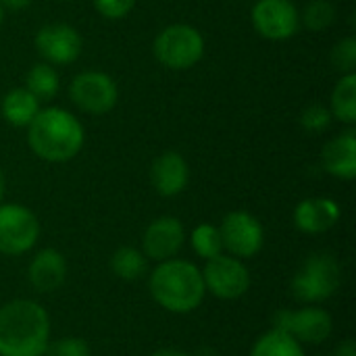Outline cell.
I'll use <instances>...</instances> for the list:
<instances>
[{
  "mask_svg": "<svg viewBox=\"0 0 356 356\" xmlns=\"http://www.w3.org/2000/svg\"><path fill=\"white\" fill-rule=\"evenodd\" d=\"M52 340L48 311L33 298L0 307V356H44Z\"/></svg>",
  "mask_w": 356,
  "mask_h": 356,
  "instance_id": "6da1fadb",
  "label": "cell"
},
{
  "mask_svg": "<svg viewBox=\"0 0 356 356\" xmlns=\"http://www.w3.org/2000/svg\"><path fill=\"white\" fill-rule=\"evenodd\" d=\"M148 292L163 311L173 315L194 313L207 298L200 267L179 257L154 265L148 273Z\"/></svg>",
  "mask_w": 356,
  "mask_h": 356,
  "instance_id": "7a4b0ae2",
  "label": "cell"
},
{
  "mask_svg": "<svg viewBox=\"0 0 356 356\" xmlns=\"http://www.w3.org/2000/svg\"><path fill=\"white\" fill-rule=\"evenodd\" d=\"M86 134L73 113L60 106L40 108L27 125V144L31 152L46 163H67L83 148Z\"/></svg>",
  "mask_w": 356,
  "mask_h": 356,
  "instance_id": "3957f363",
  "label": "cell"
},
{
  "mask_svg": "<svg viewBox=\"0 0 356 356\" xmlns=\"http://www.w3.org/2000/svg\"><path fill=\"white\" fill-rule=\"evenodd\" d=\"M342 286V265L330 252H315L302 261L292 277V294L302 305H321Z\"/></svg>",
  "mask_w": 356,
  "mask_h": 356,
  "instance_id": "277c9868",
  "label": "cell"
},
{
  "mask_svg": "<svg viewBox=\"0 0 356 356\" xmlns=\"http://www.w3.org/2000/svg\"><path fill=\"white\" fill-rule=\"evenodd\" d=\"M152 52L163 67L171 71H186L204 56V38L188 23H173L161 29L154 38Z\"/></svg>",
  "mask_w": 356,
  "mask_h": 356,
  "instance_id": "5b68a950",
  "label": "cell"
},
{
  "mask_svg": "<svg viewBox=\"0 0 356 356\" xmlns=\"http://www.w3.org/2000/svg\"><path fill=\"white\" fill-rule=\"evenodd\" d=\"M40 234V219L31 209L17 202H0V254H27L35 248Z\"/></svg>",
  "mask_w": 356,
  "mask_h": 356,
  "instance_id": "8992f818",
  "label": "cell"
},
{
  "mask_svg": "<svg viewBox=\"0 0 356 356\" xmlns=\"http://www.w3.org/2000/svg\"><path fill=\"white\" fill-rule=\"evenodd\" d=\"M200 273L207 294L219 300H240L248 294L252 286L250 269L246 267V263L227 252H221L219 257L204 261Z\"/></svg>",
  "mask_w": 356,
  "mask_h": 356,
  "instance_id": "52a82bcc",
  "label": "cell"
},
{
  "mask_svg": "<svg viewBox=\"0 0 356 356\" xmlns=\"http://www.w3.org/2000/svg\"><path fill=\"white\" fill-rule=\"evenodd\" d=\"M273 327L290 334L302 346L323 344L334 334V319L321 305H302L300 309H280L273 315Z\"/></svg>",
  "mask_w": 356,
  "mask_h": 356,
  "instance_id": "ba28073f",
  "label": "cell"
},
{
  "mask_svg": "<svg viewBox=\"0 0 356 356\" xmlns=\"http://www.w3.org/2000/svg\"><path fill=\"white\" fill-rule=\"evenodd\" d=\"M223 252L248 261L254 259L265 244V229L261 221L248 211H232L223 217L221 225Z\"/></svg>",
  "mask_w": 356,
  "mask_h": 356,
  "instance_id": "9c48e42d",
  "label": "cell"
},
{
  "mask_svg": "<svg viewBox=\"0 0 356 356\" xmlns=\"http://www.w3.org/2000/svg\"><path fill=\"white\" fill-rule=\"evenodd\" d=\"M71 102L88 115H106L119 100L117 83L102 71L77 73L69 83Z\"/></svg>",
  "mask_w": 356,
  "mask_h": 356,
  "instance_id": "30bf717a",
  "label": "cell"
},
{
  "mask_svg": "<svg viewBox=\"0 0 356 356\" xmlns=\"http://www.w3.org/2000/svg\"><path fill=\"white\" fill-rule=\"evenodd\" d=\"M254 31L271 42H284L298 33L300 13L292 0H257L250 10Z\"/></svg>",
  "mask_w": 356,
  "mask_h": 356,
  "instance_id": "8fae6325",
  "label": "cell"
},
{
  "mask_svg": "<svg viewBox=\"0 0 356 356\" xmlns=\"http://www.w3.org/2000/svg\"><path fill=\"white\" fill-rule=\"evenodd\" d=\"M33 46L38 54L44 58V63L56 67V65H69L79 58L81 54V35L75 27L67 23H50L44 25L35 38Z\"/></svg>",
  "mask_w": 356,
  "mask_h": 356,
  "instance_id": "7c38bea8",
  "label": "cell"
},
{
  "mask_svg": "<svg viewBox=\"0 0 356 356\" xmlns=\"http://www.w3.org/2000/svg\"><path fill=\"white\" fill-rule=\"evenodd\" d=\"M186 244V227L177 217L163 215L148 223L142 236V252L148 261L163 263L179 254Z\"/></svg>",
  "mask_w": 356,
  "mask_h": 356,
  "instance_id": "4fadbf2b",
  "label": "cell"
},
{
  "mask_svg": "<svg viewBox=\"0 0 356 356\" xmlns=\"http://www.w3.org/2000/svg\"><path fill=\"white\" fill-rule=\"evenodd\" d=\"M67 280V259L56 248L38 250L27 265V282L40 294L56 292Z\"/></svg>",
  "mask_w": 356,
  "mask_h": 356,
  "instance_id": "5bb4252c",
  "label": "cell"
},
{
  "mask_svg": "<svg viewBox=\"0 0 356 356\" xmlns=\"http://www.w3.org/2000/svg\"><path fill=\"white\" fill-rule=\"evenodd\" d=\"M342 211L340 204L332 198H307L300 200L294 209V225L307 236H319L336 227Z\"/></svg>",
  "mask_w": 356,
  "mask_h": 356,
  "instance_id": "9a60e30c",
  "label": "cell"
},
{
  "mask_svg": "<svg viewBox=\"0 0 356 356\" xmlns=\"http://www.w3.org/2000/svg\"><path fill=\"white\" fill-rule=\"evenodd\" d=\"M188 181H190V167L179 152L169 150L154 159L150 167V184L156 190V194L165 198H173L186 190Z\"/></svg>",
  "mask_w": 356,
  "mask_h": 356,
  "instance_id": "2e32d148",
  "label": "cell"
},
{
  "mask_svg": "<svg viewBox=\"0 0 356 356\" xmlns=\"http://www.w3.org/2000/svg\"><path fill=\"white\" fill-rule=\"evenodd\" d=\"M321 163L323 169L336 177L350 181L356 177V136L353 129L336 136L323 146L321 152Z\"/></svg>",
  "mask_w": 356,
  "mask_h": 356,
  "instance_id": "e0dca14e",
  "label": "cell"
},
{
  "mask_svg": "<svg viewBox=\"0 0 356 356\" xmlns=\"http://www.w3.org/2000/svg\"><path fill=\"white\" fill-rule=\"evenodd\" d=\"M0 113L13 127H27L40 113V100L27 88H13L0 102Z\"/></svg>",
  "mask_w": 356,
  "mask_h": 356,
  "instance_id": "ac0fdd59",
  "label": "cell"
},
{
  "mask_svg": "<svg viewBox=\"0 0 356 356\" xmlns=\"http://www.w3.org/2000/svg\"><path fill=\"white\" fill-rule=\"evenodd\" d=\"M248 356H307V353L305 346L290 334L271 327L254 340Z\"/></svg>",
  "mask_w": 356,
  "mask_h": 356,
  "instance_id": "d6986e66",
  "label": "cell"
},
{
  "mask_svg": "<svg viewBox=\"0 0 356 356\" xmlns=\"http://www.w3.org/2000/svg\"><path fill=\"white\" fill-rule=\"evenodd\" d=\"M111 271L123 282H136L148 273V259L136 246H121L111 254Z\"/></svg>",
  "mask_w": 356,
  "mask_h": 356,
  "instance_id": "ffe728a7",
  "label": "cell"
},
{
  "mask_svg": "<svg viewBox=\"0 0 356 356\" xmlns=\"http://www.w3.org/2000/svg\"><path fill=\"white\" fill-rule=\"evenodd\" d=\"M332 117L346 125L356 123V73H346L340 77L332 92Z\"/></svg>",
  "mask_w": 356,
  "mask_h": 356,
  "instance_id": "44dd1931",
  "label": "cell"
},
{
  "mask_svg": "<svg viewBox=\"0 0 356 356\" xmlns=\"http://www.w3.org/2000/svg\"><path fill=\"white\" fill-rule=\"evenodd\" d=\"M58 73L52 65L48 63H35L27 77H25V88L42 102V100H50L56 92H58Z\"/></svg>",
  "mask_w": 356,
  "mask_h": 356,
  "instance_id": "7402d4cb",
  "label": "cell"
},
{
  "mask_svg": "<svg viewBox=\"0 0 356 356\" xmlns=\"http://www.w3.org/2000/svg\"><path fill=\"white\" fill-rule=\"evenodd\" d=\"M190 246H192L194 254L202 261L219 257L223 252V240H221L219 225L198 223L190 234Z\"/></svg>",
  "mask_w": 356,
  "mask_h": 356,
  "instance_id": "603a6c76",
  "label": "cell"
},
{
  "mask_svg": "<svg viewBox=\"0 0 356 356\" xmlns=\"http://www.w3.org/2000/svg\"><path fill=\"white\" fill-rule=\"evenodd\" d=\"M334 21H336V6L330 0H311L300 15V23L309 31H323Z\"/></svg>",
  "mask_w": 356,
  "mask_h": 356,
  "instance_id": "cb8c5ba5",
  "label": "cell"
},
{
  "mask_svg": "<svg viewBox=\"0 0 356 356\" xmlns=\"http://www.w3.org/2000/svg\"><path fill=\"white\" fill-rule=\"evenodd\" d=\"M332 65L336 71H340L342 75L346 73H356V38L348 35L344 40H340L334 50H332Z\"/></svg>",
  "mask_w": 356,
  "mask_h": 356,
  "instance_id": "d4e9b609",
  "label": "cell"
},
{
  "mask_svg": "<svg viewBox=\"0 0 356 356\" xmlns=\"http://www.w3.org/2000/svg\"><path fill=\"white\" fill-rule=\"evenodd\" d=\"M44 356H92V350L83 338L63 336L58 340H50Z\"/></svg>",
  "mask_w": 356,
  "mask_h": 356,
  "instance_id": "484cf974",
  "label": "cell"
},
{
  "mask_svg": "<svg viewBox=\"0 0 356 356\" xmlns=\"http://www.w3.org/2000/svg\"><path fill=\"white\" fill-rule=\"evenodd\" d=\"M332 111L325 108L323 104H311L300 113V125L309 134H321L330 127L332 123Z\"/></svg>",
  "mask_w": 356,
  "mask_h": 356,
  "instance_id": "4316f807",
  "label": "cell"
},
{
  "mask_svg": "<svg viewBox=\"0 0 356 356\" xmlns=\"http://www.w3.org/2000/svg\"><path fill=\"white\" fill-rule=\"evenodd\" d=\"M136 6V0H94V8L108 21L127 17Z\"/></svg>",
  "mask_w": 356,
  "mask_h": 356,
  "instance_id": "83f0119b",
  "label": "cell"
},
{
  "mask_svg": "<svg viewBox=\"0 0 356 356\" xmlns=\"http://www.w3.org/2000/svg\"><path fill=\"white\" fill-rule=\"evenodd\" d=\"M332 356H356L355 340H350V338L342 340V342L336 346V353H334Z\"/></svg>",
  "mask_w": 356,
  "mask_h": 356,
  "instance_id": "f1b7e54d",
  "label": "cell"
},
{
  "mask_svg": "<svg viewBox=\"0 0 356 356\" xmlns=\"http://www.w3.org/2000/svg\"><path fill=\"white\" fill-rule=\"evenodd\" d=\"M0 2H2L4 10L6 8L8 10H23V8H27L31 4V0H0Z\"/></svg>",
  "mask_w": 356,
  "mask_h": 356,
  "instance_id": "f546056e",
  "label": "cell"
},
{
  "mask_svg": "<svg viewBox=\"0 0 356 356\" xmlns=\"http://www.w3.org/2000/svg\"><path fill=\"white\" fill-rule=\"evenodd\" d=\"M150 356H190L188 353L179 350V348H159L154 350Z\"/></svg>",
  "mask_w": 356,
  "mask_h": 356,
  "instance_id": "4dcf8cb0",
  "label": "cell"
},
{
  "mask_svg": "<svg viewBox=\"0 0 356 356\" xmlns=\"http://www.w3.org/2000/svg\"><path fill=\"white\" fill-rule=\"evenodd\" d=\"M4 194H6V177H4V173L0 169V202L4 200Z\"/></svg>",
  "mask_w": 356,
  "mask_h": 356,
  "instance_id": "1f68e13d",
  "label": "cell"
},
{
  "mask_svg": "<svg viewBox=\"0 0 356 356\" xmlns=\"http://www.w3.org/2000/svg\"><path fill=\"white\" fill-rule=\"evenodd\" d=\"M2 21H4V6H2V2H0V25H2Z\"/></svg>",
  "mask_w": 356,
  "mask_h": 356,
  "instance_id": "d6a6232c",
  "label": "cell"
}]
</instances>
